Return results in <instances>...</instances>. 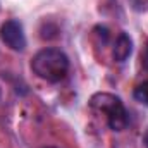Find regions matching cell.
<instances>
[{
  "label": "cell",
  "instance_id": "obj_1",
  "mask_svg": "<svg viewBox=\"0 0 148 148\" xmlns=\"http://www.w3.org/2000/svg\"><path fill=\"white\" fill-rule=\"evenodd\" d=\"M31 69L38 77L48 83H59L67 76L69 59L59 48H43L33 57Z\"/></svg>",
  "mask_w": 148,
  "mask_h": 148
},
{
  "label": "cell",
  "instance_id": "obj_2",
  "mask_svg": "<svg viewBox=\"0 0 148 148\" xmlns=\"http://www.w3.org/2000/svg\"><path fill=\"white\" fill-rule=\"evenodd\" d=\"M90 107L97 114L107 117V124L112 131H122L129 124V114L126 110L122 100L112 93H97L90 100Z\"/></svg>",
  "mask_w": 148,
  "mask_h": 148
},
{
  "label": "cell",
  "instance_id": "obj_3",
  "mask_svg": "<svg viewBox=\"0 0 148 148\" xmlns=\"http://www.w3.org/2000/svg\"><path fill=\"white\" fill-rule=\"evenodd\" d=\"M0 38L9 48H12L16 52H21L26 47V36H24V31H23V24L17 19H9L2 24Z\"/></svg>",
  "mask_w": 148,
  "mask_h": 148
},
{
  "label": "cell",
  "instance_id": "obj_4",
  "mask_svg": "<svg viewBox=\"0 0 148 148\" xmlns=\"http://www.w3.org/2000/svg\"><path fill=\"white\" fill-rule=\"evenodd\" d=\"M131 52H133V41H131V38L127 36L126 33H121L117 36V40H115V43H114V48H112L114 60L115 62H124V60H127V57L131 55Z\"/></svg>",
  "mask_w": 148,
  "mask_h": 148
},
{
  "label": "cell",
  "instance_id": "obj_5",
  "mask_svg": "<svg viewBox=\"0 0 148 148\" xmlns=\"http://www.w3.org/2000/svg\"><path fill=\"white\" fill-rule=\"evenodd\" d=\"M134 98H136L140 103H143V105L148 107V79L134 88Z\"/></svg>",
  "mask_w": 148,
  "mask_h": 148
},
{
  "label": "cell",
  "instance_id": "obj_6",
  "mask_svg": "<svg viewBox=\"0 0 148 148\" xmlns=\"http://www.w3.org/2000/svg\"><path fill=\"white\" fill-rule=\"evenodd\" d=\"M133 9L136 10H148V0H129Z\"/></svg>",
  "mask_w": 148,
  "mask_h": 148
},
{
  "label": "cell",
  "instance_id": "obj_7",
  "mask_svg": "<svg viewBox=\"0 0 148 148\" xmlns=\"http://www.w3.org/2000/svg\"><path fill=\"white\" fill-rule=\"evenodd\" d=\"M143 143H145V147L148 148V129L145 131V134H143Z\"/></svg>",
  "mask_w": 148,
  "mask_h": 148
},
{
  "label": "cell",
  "instance_id": "obj_8",
  "mask_svg": "<svg viewBox=\"0 0 148 148\" xmlns=\"http://www.w3.org/2000/svg\"><path fill=\"white\" fill-rule=\"evenodd\" d=\"M47 148H55V147H47Z\"/></svg>",
  "mask_w": 148,
  "mask_h": 148
}]
</instances>
